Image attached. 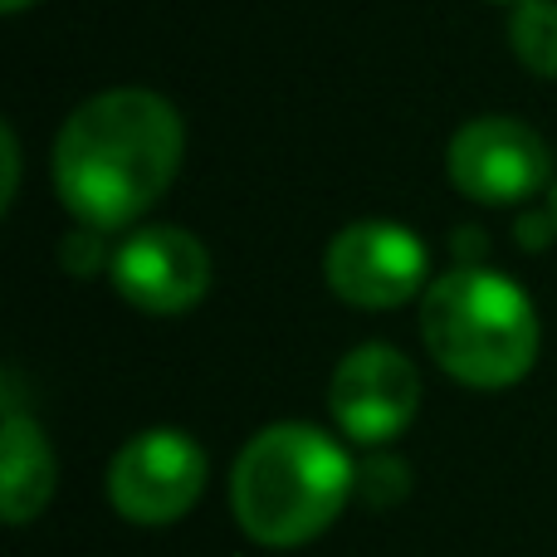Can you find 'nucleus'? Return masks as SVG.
Here are the masks:
<instances>
[{"label":"nucleus","mask_w":557,"mask_h":557,"mask_svg":"<svg viewBox=\"0 0 557 557\" xmlns=\"http://www.w3.org/2000/svg\"><path fill=\"white\" fill-rule=\"evenodd\" d=\"M0 5H5L10 15H20V10H25V5H35V0H0Z\"/></svg>","instance_id":"ddd939ff"},{"label":"nucleus","mask_w":557,"mask_h":557,"mask_svg":"<svg viewBox=\"0 0 557 557\" xmlns=\"http://www.w3.org/2000/svg\"><path fill=\"white\" fill-rule=\"evenodd\" d=\"M509 45L539 78H557V0H519L509 15Z\"/></svg>","instance_id":"9d476101"},{"label":"nucleus","mask_w":557,"mask_h":557,"mask_svg":"<svg viewBox=\"0 0 557 557\" xmlns=\"http://www.w3.org/2000/svg\"><path fill=\"white\" fill-rule=\"evenodd\" d=\"M327 284L352 308H396L425 284V245L392 221H357L327 245Z\"/></svg>","instance_id":"0eeeda50"},{"label":"nucleus","mask_w":557,"mask_h":557,"mask_svg":"<svg viewBox=\"0 0 557 557\" xmlns=\"http://www.w3.org/2000/svg\"><path fill=\"white\" fill-rule=\"evenodd\" d=\"M357 470L347 450L318 425H270L240 450L231 470L235 523L264 548H298L343 513Z\"/></svg>","instance_id":"f03ea898"},{"label":"nucleus","mask_w":557,"mask_h":557,"mask_svg":"<svg viewBox=\"0 0 557 557\" xmlns=\"http://www.w3.org/2000/svg\"><path fill=\"white\" fill-rule=\"evenodd\" d=\"M421 337L455 382L499 392L529 376L539 357V313L513 278L460 264L425 288Z\"/></svg>","instance_id":"7ed1b4c3"},{"label":"nucleus","mask_w":557,"mask_h":557,"mask_svg":"<svg viewBox=\"0 0 557 557\" xmlns=\"http://www.w3.org/2000/svg\"><path fill=\"white\" fill-rule=\"evenodd\" d=\"M64 264H69V270H78V274L94 270V264H98V231L69 235V240H64Z\"/></svg>","instance_id":"9b49d317"},{"label":"nucleus","mask_w":557,"mask_h":557,"mask_svg":"<svg viewBox=\"0 0 557 557\" xmlns=\"http://www.w3.org/2000/svg\"><path fill=\"white\" fill-rule=\"evenodd\" d=\"M553 225H557V186H553Z\"/></svg>","instance_id":"4468645a"},{"label":"nucleus","mask_w":557,"mask_h":557,"mask_svg":"<svg viewBox=\"0 0 557 557\" xmlns=\"http://www.w3.org/2000/svg\"><path fill=\"white\" fill-rule=\"evenodd\" d=\"M206 490V455L186 431H143L108 465V504L127 523H176Z\"/></svg>","instance_id":"20e7f679"},{"label":"nucleus","mask_w":557,"mask_h":557,"mask_svg":"<svg viewBox=\"0 0 557 557\" xmlns=\"http://www.w3.org/2000/svg\"><path fill=\"white\" fill-rule=\"evenodd\" d=\"M548 143L519 117H474L450 143V182L480 206L529 201L548 182Z\"/></svg>","instance_id":"423d86ee"},{"label":"nucleus","mask_w":557,"mask_h":557,"mask_svg":"<svg viewBox=\"0 0 557 557\" xmlns=\"http://www.w3.org/2000/svg\"><path fill=\"white\" fill-rule=\"evenodd\" d=\"M108 274L143 313H186L211 284V255L176 225H147L108 255Z\"/></svg>","instance_id":"6e6552de"},{"label":"nucleus","mask_w":557,"mask_h":557,"mask_svg":"<svg viewBox=\"0 0 557 557\" xmlns=\"http://www.w3.org/2000/svg\"><path fill=\"white\" fill-rule=\"evenodd\" d=\"M0 147H5V201L0 206H10L15 201V182H20V147H15V127H0Z\"/></svg>","instance_id":"f8f14e48"},{"label":"nucleus","mask_w":557,"mask_h":557,"mask_svg":"<svg viewBox=\"0 0 557 557\" xmlns=\"http://www.w3.org/2000/svg\"><path fill=\"white\" fill-rule=\"evenodd\" d=\"M186 152L176 108L152 88H113L69 113L54 143L59 201L88 231L133 225L172 186Z\"/></svg>","instance_id":"f257e3e1"},{"label":"nucleus","mask_w":557,"mask_h":557,"mask_svg":"<svg viewBox=\"0 0 557 557\" xmlns=\"http://www.w3.org/2000/svg\"><path fill=\"white\" fill-rule=\"evenodd\" d=\"M327 406L337 431L352 435L357 445H386L421 411V372L396 347L362 343L337 362Z\"/></svg>","instance_id":"39448f33"},{"label":"nucleus","mask_w":557,"mask_h":557,"mask_svg":"<svg viewBox=\"0 0 557 557\" xmlns=\"http://www.w3.org/2000/svg\"><path fill=\"white\" fill-rule=\"evenodd\" d=\"M54 494V455L29 416L5 406L0 421V509L5 523H29Z\"/></svg>","instance_id":"1a4fd4ad"}]
</instances>
